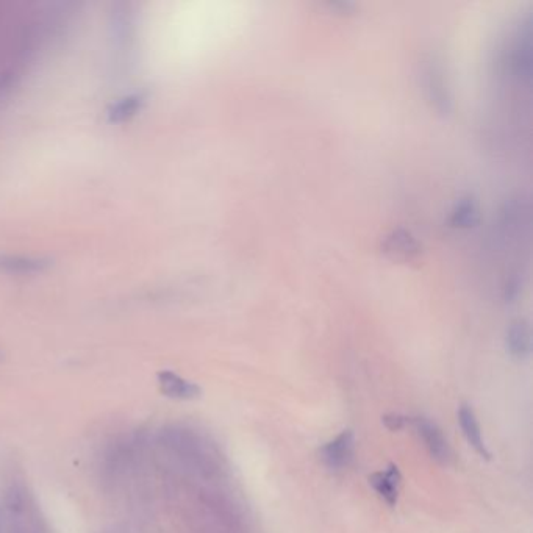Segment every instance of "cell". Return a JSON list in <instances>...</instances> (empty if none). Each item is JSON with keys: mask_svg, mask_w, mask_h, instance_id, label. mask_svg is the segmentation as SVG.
Instances as JSON below:
<instances>
[{"mask_svg": "<svg viewBox=\"0 0 533 533\" xmlns=\"http://www.w3.org/2000/svg\"><path fill=\"white\" fill-rule=\"evenodd\" d=\"M143 104V94H132V96L124 97V99L116 102V104L108 110V119H110L111 122L126 121V119L135 116L136 113L141 110Z\"/></svg>", "mask_w": 533, "mask_h": 533, "instance_id": "cell-8", "label": "cell"}, {"mask_svg": "<svg viewBox=\"0 0 533 533\" xmlns=\"http://www.w3.org/2000/svg\"><path fill=\"white\" fill-rule=\"evenodd\" d=\"M383 423L390 430H401L410 423V418H405L402 415H388L383 419Z\"/></svg>", "mask_w": 533, "mask_h": 533, "instance_id": "cell-12", "label": "cell"}, {"mask_svg": "<svg viewBox=\"0 0 533 533\" xmlns=\"http://www.w3.org/2000/svg\"><path fill=\"white\" fill-rule=\"evenodd\" d=\"M415 427L418 430L419 437L423 438L426 448L429 449L437 462L448 463L451 458V449H449L448 440L444 438L443 432L437 424L432 423L429 419H415Z\"/></svg>", "mask_w": 533, "mask_h": 533, "instance_id": "cell-2", "label": "cell"}, {"mask_svg": "<svg viewBox=\"0 0 533 533\" xmlns=\"http://www.w3.org/2000/svg\"><path fill=\"white\" fill-rule=\"evenodd\" d=\"M429 90L430 96H432L433 101L437 102L438 107L446 110V105H448V94H446V88H444L443 79H441L440 71L437 68L429 69Z\"/></svg>", "mask_w": 533, "mask_h": 533, "instance_id": "cell-11", "label": "cell"}, {"mask_svg": "<svg viewBox=\"0 0 533 533\" xmlns=\"http://www.w3.org/2000/svg\"><path fill=\"white\" fill-rule=\"evenodd\" d=\"M49 263L40 258L19 257V255H0V271L11 274H32L43 271Z\"/></svg>", "mask_w": 533, "mask_h": 533, "instance_id": "cell-7", "label": "cell"}, {"mask_svg": "<svg viewBox=\"0 0 533 533\" xmlns=\"http://www.w3.org/2000/svg\"><path fill=\"white\" fill-rule=\"evenodd\" d=\"M532 340L530 329L524 321L513 322L507 330V349L515 358H526L530 354Z\"/></svg>", "mask_w": 533, "mask_h": 533, "instance_id": "cell-6", "label": "cell"}, {"mask_svg": "<svg viewBox=\"0 0 533 533\" xmlns=\"http://www.w3.org/2000/svg\"><path fill=\"white\" fill-rule=\"evenodd\" d=\"M158 383H160L161 391L168 398L190 401V399H196L201 396V388L197 387L196 383L182 379V377L171 373V371H161L158 374Z\"/></svg>", "mask_w": 533, "mask_h": 533, "instance_id": "cell-3", "label": "cell"}, {"mask_svg": "<svg viewBox=\"0 0 533 533\" xmlns=\"http://www.w3.org/2000/svg\"><path fill=\"white\" fill-rule=\"evenodd\" d=\"M355 452V437L352 430H344L335 440L321 449L322 462L326 463L327 468L344 469L351 465Z\"/></svg>", "mask_w": 533, "mask_h": 533, "instance_id": "cell-1", "label": "cell"}, {"mask_svg": "<svg viewBox=\"0 0 533 533\" xmlns=\"http://www.w3.org/2000/svg\"><path fill=\"white\" fill-rule=\"evenodd\" d=\"M477 222L476 202L471 197H463L452 210L451 224L457 229H468Z\"/></svg>", "mask_w": 533, "mask_h": 533, "instance_id": "cell-9", "label": "cell"}, {"mask_svg": "<svg viewBox=\"0 0 533 533\" xmlns=\"http://www.w3.org/2000/svg\"><path fill=\"white\" fill-rule=\"evenodd\" d=\"M385 246H387L388 252H396V254L404 255V257H408V255L418 252V244H416V241L413 240L407 232H404V230L394 232L393 235L388 238Z\"/></svg>", "mask_w": 533, "mask_h": 533, "instance_id": "cell-10", "label": "cell"}, {"mask_svg": "<svg viewBox=\"0 0 533 533\" xmlns=\"http://www.w3.org/2000/svg\"><path fill=\"white\" fill-rule=\"evenodd\" d=\"M369 482H371L374 490L379 493L383 501L387 502L391 507L396 505L399 496V485H401V473H399L398 466L391 465L385 471L373 474V476L369 477Z\"/></svg>", "mask_w": 533, "mask_h": 533, "instance_id": "cell-4", "label": "cell"}, {"mask_svg": "<svg viewBox=\"0 0 533 533\" xmlns=\"http://www.w3.org/2000/svg\"><path fill=\"white\" fill-rule=\"evenodd\" d=\"M458 423H460L466 440L473 446L474 451L482 455L483 458H490V452H488L485 441H483L480 424L473 408L469 407V405H462L460 410H458Z\"/></svg>", "mask_w": 533, "mask_h": 533, "instance_id": "cell-5", "label": "cell"}]
</instances>
